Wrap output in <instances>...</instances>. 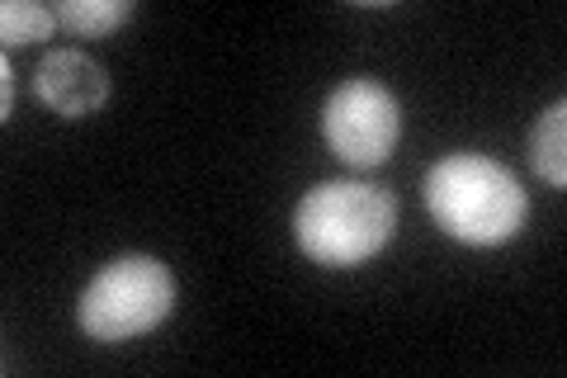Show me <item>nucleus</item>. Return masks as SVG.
<instances>
[{
    "label": "nucleus",
    "instance_id": "9",
    "mask_svg": "<svg viewBox=\"0 0 567 378\" xmlns=\"http://www.w3.org/2000/svg\"><path fill=\"white\" fill-rule=\"evenodd\" d=\"M14 114V71L10 62H0V119Z\"/></svg>",
    "mask_w": 567,
    "mask_h": 378
},
{
    "label": "nucleus",
    "instance_id": "8",
    "mask_svg": "<svg viewBox=\"0 0 567 378\" xmlns=\"http://www.w3.org/2000/svg\"><path fill=\"white\" fill-rule=\"evenodd\" d=\"M52 29H58V10L39 6V0H6L0 6V39H6V48L52 39Z\"/></svg>",
    "mask_w": 567,
    "mask_h": 378
},
{
    "label": "nucleus",
    "instance_id": "4",
    "mask_svg": "<svg viewBox=\"0 0 567 378\" xmlns=\"http://www.w3.org/2000/svg\"><path fill=\"white\" fill-rule=\"evenodd\" d=\"M322 137L336 152V161H346L354 171L383 166L402 137V104L393 90L379 81H364V76L346 81L327 95Z\"/></svg>",
    "mask_w": 567,
    "mask_h": 378
},
{
    "label": "nucleus",
    "instance_id": "7",
    "mask_svg": "<svg viewBox=\"0 0 567 378\" xmlns=\"http://www.w3.org/2000/svg\"><path fill=\"white\" fill-rule=\"evenodd\" d=\"M133 14V0H62L58 24L76 39H104Z\"/></svg>",
    "mask_w": 567,
    "mask_h": 378
},
{
    "label": "nucleus",
    "instance_id": "2",
    "mask_svg": "<svg viewBox=\"0 0 567 378\" xmlns=\"http://www.w3.org/2000/svg\"><path fill=\"white\" fill-rule=\"evenodd\" d=\"M398 227V200L369 180H322L293 208V237L327 269L374 260Z\"/></svg>",
    "mask_w": 567,
    "mask_h": 378
},
{
    "label": "nucleus",
    "instance_id": "6",
    "mask_svg": "<svg viewBox=\"0 0 567 378\" xmlns=\"http://www.w3.org/2000/svg\"><path fill=\"white\" fill-rule=\"evenodd\" d=\"M529 166L548 185H567V104H548L529 133Z\"/></svg>",
    "mask_w": 567,
    "mask_h": 378
},
{
    "label": "nucleus",
    "instance_id": "3",
    "mask_svg": "<svg viewBox=\"0 0 567 378\" xmlns=\"http://www.w3.org/2000/svg\"><path fill=\"white\" fill-rule=\"evenodd\" d=\"M175 313V275L156 256H118L81 289V331L104 346L137 340Z\"/></svg>",
    "mask_w": 567,
    "mask_h": 378
},
{
    "label": "nucleus",
    "instance_id": "1",
    "mask_svg": "<svg viewBox=\"0 0 567 378\" xmlns=\"http://www.w3.org/2000/svg\"><path fill=\"white\" fill-rule=\"evenodd\" d=\"M425 208L464 246H502L525 223V190L502 161L450 152L425 171Z\"/></svg>",
    "mask_w": 567,
    "mask_h": 378
},
{
    "label": "nucleus",
    "instance_id": "5",
    "mask_svg": "<svg viewBox=\"0 0 567 378\" xmlns=\"http://www.w3.org/2000/svg\"><path fill=\"white\" fill-rule=\"evenodd\" d=\"M33 95H39L52 114L85 119V114L104 110V100H110V71L76 48H58L33 71Z\"/></svg>",
    "mask_w": 567,
    "mask_h": 378
}]
</instances>
